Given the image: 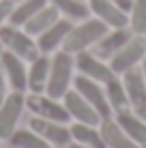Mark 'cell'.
<instances>
[{"label": "cell", "instance_id": "4316f807", "mask_svg": "<svg viewBox=\"0 0 146 148\" xmlns=\"http://www.w3.org/2000/svg\"><path fill=\"white\" fill-rule=\"evenodd\" d=\"M11 92L9 90V84H7V77H4V73H2V69H0V105H2V101L7 99V95Z\"/></svg>", "mask_w": 146, "mask_h": 148}, {"label": "cell", "instance_id": "ffe728a7", "mask_svg": "<svg viewBox=\"0 0 146 148\" xmlns=\"http://www.w3.org/2000/svg\"><path fill=\"white\" fill-rule=\"evenodd\" d=\"M69 129H71L73 142H77V144L88 146V148H105V142H103V135H101L99 127L84 125V122H71Z\"/></svg>", "mask_w": 146, "mask_h": 148}, {"label": "cell", "instance_id": "4dcf8cb0", "mask_svg": "<svg viewBox=\"0 0 146 148\" xmlns=\"http://www.w3.org/2000/svg\"><path fill=\"white\" fill-rule=\"evenodd\" d=\"M138 114H140V116H142V118L146 120V108H144V110H140V112H138Z\"/></svg>", "mask_w": 146, "mask_h": 148}, {"label": "cell", "instance_id": "1f68e13d", "mask_svg": "<svg viewBox=\"0 0 146 148\" xmlns=\"http://www.w3.org/2000/svg\"><path fill=\"white\" fill-rule=\"evenodd\" d=\"M4 52V47H2V43H0V54H2Z\"/></svg>", "mask_w": 146, "mask_h": 148}, {"label": "cell", "instance_id": "603a6c76", "mask_svg": "<svg viewBox=\"0 0 146 148\" xmlns=\"http://www.w3.org/2000/svg\"><path fill=\"white\" fill-rule=\"evenodd\" d=\"M47 2L49 0H19V2H15L13 11H11V17H9V24L24 28V24H26L30 17H34Z\"/></svg>", "mask_w": 146, "mask_h": 148}, {"label": "cell", "instance_id": "484cf974", "mask_svg": "<svg viewBox=\"0 0 146 148\" xmlns=\"http://www.w3.org/2000/svg\"><path fill=\"white\" fill-rule=\"evenodd\" d=\"M13 0H0V28L4 24H9V17H11V11H13Z\"/></svg>", "mask_w": 146, "mask_h": 148}, {"label": "cell", "instance_id": "9a60e30c", "mask_svg": "<svg viewBox=\"0 0 146 148\" xmlns=\"http://www.w3.org/2000/svg\"><path fill=\"white\" fill-rule=\"evenodd\" d=\"M131 37H133V32H131V28H129V26L127 28H110L108 32L97 41V45L93 47V52L97 54L99 58L110 60Z\"/></svg>", "mask_w": 146, "mask_h": 148}, {"label": "cell", "instance_id": "ac0fdd59", "mask_svg": "<svg viewBox=\"0 0 146 148\" xmlns=\"http://www.w3.org/2000/svg\"><path fill=\"white\" fill-rule=\"evenodd\" d=\"M99 129H101L105 148H142L120 129V125L114 120V116L112 118H103L101 125H99Z\"/></svg>", "mask_w": 146, "mask_h": 148}, {"label": "cell", "instance_id": "4fadbf2b", "mask_svg": "<svg viewBox=\"0 0 146 148\" xmlns=\"http://www.w3.org/2000/svg\"><path fill=\"white\" fill-rule=\"evenodd\" d=\"M90 15L101 19L108 28H127L129 26V13L123 11L112 0H88Z\"/></svg>", "mask_w": 146, "mask_h": 148}, {"label": "cell", "instance_id": "836d02e7", "mask_svg": "<svg viewBox=\"0 0 146 148\" xmlns=\"http://www.w3.org/2000/svg\"><path fill=\"white\" fill-rule=\"evenodd\" d=\"M13 2H19V0H13Z\"/></svg>", "mask_w": 146, "mask_h": 148}, {"label": "cell", "instance_id": "5bb4252c", "mask_svg": "<svg viewBox=\"0 0 146 148\" xmlns=\"http://www.w3.org/2000/svg\"><path fill=\"white\" fill-rule=\"evenodd\" d=\"M123 79V86H125V92L129 97V103H131V110L140 112L146 108V82H144V73H142V67H135V69H129L120 75Z\"/></svg>", "mask_w": 146, "mask_h": 148}, {"label": "cell", "instance_id": "cb8c5ba5", "mask_svg": "<svg viewBox=\"0 0 146 148\" xmlns=\"http://www.w3.org/2000/svg\"><path fill=\"white\" fill-rule=\"evenodd\" d=\"M7 142H9V146H11V148H52L39 133H34L30 127H28V129L17 127V129L13 131V135L9 137Z\"/></svg>", "mask_w": 146, "mask_h": 148}, {"label": "cell", "instance_id": "7a4b0ae2", "mask_svg": "<svg viewBox=\"0 0 146 148\" xmlns=\"http://www.w3.org/2000/svg\"><path fill=\"white\" fill-rule=\"evenodd\" d=\"M108 26L101 22V19L97 17H86L82 19V22H75L71 32L67 34V41H64L62 49L69 54H80V52H86V49H93L95 45H97V41L103 37L105 32H108Z\"/></svg>", "mask_w": 146, "mask_h": 148}, {"label": "cell", "instance_id": "8fae6325", "mask_svg": "<svg viewBox=\"0 0 146 148\" xmlns=\"http://www.w3.org/2000/svg\"><path fill=\"white\" fill-rule=\"evenodd\" d=\"M62 103H64V108H67V112H69L71 122H84V125H95V127L101 125L103 118L99 116V112L95 110L75 88H71L67 95L62 97Z\"/></svg>", "mask_w": 146, "mask_h": 148}, {"label": "cell", "instance_id": "f546056e", "mask_svg": "<svg viewBox=\"0 0 146 148\" xmlns=\"http://www.w3.org/2000/svg\"><path fill=\"white\" fill-rule=\"evenodd\" d=\"M140 67H142V73H144V82H146V60H144L142 64H140Z\"/></svg>", "mask_w": 146, "mask_h": 148}, {"label": "cell", "instance_id": "ba28073f", "mask_svg": "<svg viewBox=\"0 0 146 148\" xmlns=\"http://www.w3.org/2000/svg\"><path fill=\"white\" fill-rule=\"evenodd\" d=\"M75 71H77L80 75H84V77H88V79L99 82V84H105L108 79H112L114 75H116L108 60L99 58L93 49L75 54Z\"/></svg>", "mask_w": 146, "mask_h": 148}, {"label": "cell", "instance_id": "e575fe53", "mask_svg": "<svg viewBox=\"0 0 146 148\" xmlns=\"http://www.w3.org/2000/svg\"><path fill=\"white\" fill-rule=\"evenodd\" d=\"M142 148H146V144H144V146H142Z\"/></svg>", "mask_w": 146, "mask_h": 148}, {"label": "cell", "instance_id": "6da1fadb", "mask_svg": "<svg viewBox=\"0 0 146 148\" xmlns=\"http://www.w3.org/2000/svg\"><path fill=\"white\" fill-rule=\"evenodd\" d=\"M75 75H77V71H75V56L64 52V49L54 52L45 92L49 97H54V99H62V97L73 88Z\"/></svg>", "mask_w": 146, "mask_h": 148}, {"label": "cell", "instance_id": "30bf717a", "mask_svg": "<svg viewBox=\"0 0 146 148\" xmlns=\"http://www.w3.org/2000/svg\"><path fill=\"white\" fill-rule=\"evenodd\" d=\"M0 69H2L7 84L11 90H19V92H28V62L13 52L4 49L0 54Z\"/></svg>", "mask_w": 146, "mask_h": 148}, {"label": "cell", "instance_id": "d4e9b609", "mask_svg": "<svg viewBox=\"0 0 146 148\" xmlns=\"http://www.w3.org/2000/svg\"><path fill=\"white\" fill-rule=\"evenodd\" d=\"M129 28L133 34L146 32V0H133L129 9Z\"/></svg>", "mask_w": 146, "mask_h": 148}, {"label": "cell", "instance_id": "9c48e42d", "mask_svg": "<svg viewBox=\"0 0 146 148\" xmlns=\"http://www.w3.org/2000/svg\"><path fill=\"white\" fill-rule=\"evenodd\" d=\"M73 88L99 112L101 118H112L114 116V112H112V108H110V103H108V97H105L103 84H99V82H95V79H88V77H84V75L77 73L75 79H73Z\"/></svg>", "mask_w": 146, "mask_h": 148}, {"label": "cell", "instance_id": "83f0119b", "mask_svg": "<svg viewBox=\"0 0 146 148\" xmlns=\"http://www.w3.org/2000/svg\"><path fill=\"white\" fill-rule=\"evenodd\" d=\"M112 2H114V4H118L123 11H127V13H129V9H131V2H133V0H112Z\"/></svg>", "mask_w": 146, "mask_h": 148}, {"label": "cell", "instance_id": "52a82bcc", "mask_svg": "<svg viewBox=\"0 0 146 148\" xmlns=\"http://www.w3.org/2000/svg\"><path fill=\"white\" fill-rule=\"evenodd\" d=\"M28 127L34 133L41 135L52 148H67L73 142L71 129H69V125H64V122L45 120V118H39V116H32V118L28 120Z\"/></svg>", "mask_w": 146, "mask_h": 148}, {"label": "cell", "instance_id": "e0dca14e", "mask_svg": "<svg viewBox=\"0 0 146 148\" xmlns=\"http://www.w3.org/2000/svg\"><path fill=\"white\" fill-rule=\"evenodd\" d=\"M114 120L118 122L120 129L131 137L135 144H140V146L146 144V120H144L135 110L118 112V114H114Z\"/></svg>", "mask_w": 146, "mask_h": 148}, {"label": "cell", "instance_id": "2e32d148", "mask_svg": "<svg viewBox=\"0 0 146 148\" xmlns=\"http://www.w3.org/2000/svg\"><path fill=\"white\" fill-rule=\"evenodd\" d=\"M49 64H52V56L47 54H39L34 60L28 62V92H45Z\"/></svg>", "mask_w": 146, "mask_h": 148}, {"label": "cell", "instance_id": "d590c367", "mask_svg": "<svg viewBox=\"0 0 146 148\" xmlns=\"http://www.w3.org/2000/svg\"><path fill=\"white\" fill-rule=\"evenodd\" d=\"M86 2H88V0H86Z\"/></svg>", "mask_w": 146, "mask_h": 148}, {"label": "cell", "instance_id": "3957f363", "mask_svg": "<svg viewBox=\"0 0 146 148\" xmlns=\"http://www.w3.org/2000/svg\"><path fill=\"white\" fill-rule=\"evenodd\" d=\"M0 43L7 52H13L15 56L24 58L26 62L34 60L41 54L37 47V39L30 37L22 26H13V24H4L0 28Z\"/></svg>", "mask_w": 146, "mask_h": 148}, {"label": "cell", "instance_id": "44dd1931", "mask_svg": "<svg viewBox=\"0 0 146 148\" xmlns=\"http://www.w3.org/2000/svg\"><path fill=\"white\" fill-rule=\"evenodd\" d=\"M103 88H105V97H108V103H110V108H112L114 114L131 110V103H129V97L125 92V86H123L120 75H114L112 79H108L103 84Z\"/></svg>", "mask_w": 146, "mask_h": 148}, {"label": "cell", "instance_id": "d6a6232c", "mask_svg": "<svg viewBox=\"0 0 146 148\" xmlns=\"http://www.w3.org/2000/svg\"><path fill=\"white\" fill-rule=\"evenodd\" d=\"M144 41H146V32H144Z\"/></svg>", "mask_w": 146, "mask_h": 148}, {"label": "cell", "instance_id": "7c38bea8", "mask_svg": "<svg viewBox=\"0 0 146 148\" xmlns=\"http://www.w3.org/2000/svg\"><path fill=\"white\" fill-rule=\"evenodd\" d=\"M73 28V22L67 17H60L56 24H52L45 32H41L37 37V47L41 54H47L52 56L54 52H58V49H62L64 41H67V34L71 32Z\"/></svg>", "mask_w": 146, "mask_h": 148}, {"label": "cell", "instance_id": "8992f818", "mask_svg": "<svg viewBox=\"0 0 146 148\" xmlns=\"http://www.w3.org/2000/svg\"><path fill=\"white\" fill-rule=\"evenodd\" d=\"M26 112V92L11 90L0 105V140H9Z\"/></svg>", "mask_w": 146, "mask_h": 148}, {"label": "cell", "instance_id": "f1b7e54d", "mask_svg": "<svg viewBox=\"0 0 146 148\" xmlns=\"http://www.w3.org/2000/svg\"><path fill=\"white\" fill-rule=\"evenodd\" d=\"M67 148H88V146H82V144H77V142H71Z\"/></svg>", "mask_w": 146, "mask_h": 148}, {"label": "cell", "instance_id": "5b68a950", "mask_svg": "<svg viewBox=\"0 0 146 148\" xmlns=\"http://www.w3.org/2000/svg\"><path fill=\"white\" fill-rule=\"evenodd\" d=\"M146 60V41H144V34H133L123 47L118 49L112 58L108 60L112 71L116 75H123L125 71L129 69H135L140 67Z\"/></svg>", "mask_w": 146, "mask_h": 148}, {"label": "cell", "instance_id": "7402d4cb", "mask_svg": "<svg viewBox=\"0 0 146 148\" xmlns=\"http://www.w3.org/2000/svg\"><path fill=\"white\" fill-rule=\"evenodd\" d=\"M49 4H54L58 9L60 17L71 19L73 24L90 17V7L86 0H49Z\"/></svg>", "mask_w": 146, "mask_h": 148}, {"label": "cell", "instance_id": "277c9868", "mask_svg": "<svg viewBox=\"0 0 146 148\" xmlns=\"http://www.w3.org/2000/svg\"><path fill=\"white\" fill-rule=\"evenodd\" d=\"M26 110L39 118L71 125V118H69V112L64 108L62 99H54L47 92H26Z\"/></svg>", "mask_w": 146, "mask_h": 148}, {"label": "cell", "instance_id": "d6986e66", "mask_svg": "<svg viewBox=\"0 0 146 148\" xmlns=\"http://www.w3.org/2000/svg\"><path fill=\"white\" fill-rule=\"evenodd\" d=\"M58 19H60L58 9L54 7V4H49V2H47V4H45V7L41 9V11L34 15V17H30L28 22L24 24V30H26L30 37H34V39H37L39 34L45 32V30L52 26V24H56Z\"/></svg>", "mask_w": 146, "mask_h": 148}]
</instances>
